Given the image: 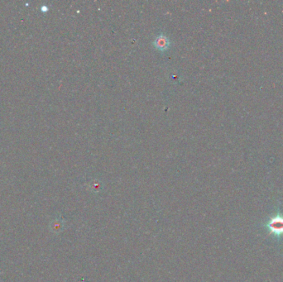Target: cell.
<instances>
[{"label": "cell", "mask_w": 283, "mask_h": 282, "mask_svg": "<svg viewBox=\"0 0 283 282\" xmlns=\"http://www.w3.org/2000/svg\"><path fill=\"white\" fill-rule=\"evenodd\" d=\"M267 227L272 234H275V235L283 234V216H275L273 218H271V220L267 224Z\"/></svg>", "instance_id": "obj_1"}, {"label": "cell", "mask_w": 283, "mask_h": 282, "mask_svg": "<svg viewBox=\"0 0 283 282\" xmlns=\"http://www.w3.org/2000/svg\"><path fill=\"white\" fill-rule=\"evenodd\" d=\"M154 46L158 50H165L170 46V41L165 35H159L155 39Z\"/></svg>", "instance_id": "obj_2"}]
</instances>
